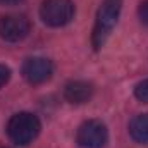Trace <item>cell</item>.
Here are the masks:
<instances>
[{
  "mask_svg": "<svg viewBox=\"0 0 148 148\" xmlns=\"http://www.w3.org/2000/svg\"><path fill=\"white\" fill-rule=\"evenodd\" d=\"M121 7H122V0H103L102 2L98 14H97L93 35H91V43H93L95 50L102 48L105 45L107 38L110 36L112 29L119 19Z\"/></svg>",
  "mask_w": 148,
  "mask_h": 148,
  "instance_id": "6da1fadb",
  "label": "cell"
},
{
  "mask_svg": "<svg viewBox=\"0 0 148 148\" xmlns=\"http://www.w3.org/2000/svg\"><path fill=\"white\" fill-rule=\"evenodd\" d=\"M40 121L36 115L29 114V112H21L10 117L9 124H7V134L9 138L21 147L29 145L40 133Z\"/></svg>",
  "mask_w": 148,
  "mask_h": 148,
  "instance_id": "7a4b0ae2",
  "label": "cell"
},
{
  "mask_svg": "<svg viewBox=\"0 0 148 148\" xmlns=\"http://www.w3.org/2000/svg\"><path fill=\"white\" fill-rule=\"evenodd\" d=\"M40 16L47 26H66L74 17V3L71 0H45L40 7Z\"/></svg>",
  "mask_w": 148,
  "mask_h": 148,
  "instance_id": "3957f363",
  "label": "cell"
},
{
  "mask_svg": "<svg viewBox=\"0 0 148 148\" xmlns=\"http://www.w3.org/2000/svg\"><path fill=\"white\" fill-rule=\"evenodd\" d=\"M76 140L77 145L83 148H102L109 140V133L102 121L91 119L79 126Z\"/></svg>",
  "mask_w": 148,
  "mask_h": 148,
  "instance_id": "277c9868",
  "label": "cell"
},
{
  "mask_svg": "<svg viewBox=\"0 0 148 148\" xmlns=\"http://www.w3.org/2000/svg\"><path fill=\"white\" fill-rule=\"evenodd\" d=\"M29 33V21L24 16H3L0 17V38L9 43L21 41Z\"/></svg>",
  "mask_w": 148,
  "mask_h": 148,
  "instance_id": "5b68a950",
  "label": "cell"
},
{
  "mask_svg": "<svg viewBox=\"0 0 148 148\" xmlns=\"http://www.w3.org/2000/svg\"><path fill=\"white\" fill-rule=\"evenodd\" d=\"M53 73V66L48 59L43 57H31L23 64V74L28 83L31 84H41L50 79Z\"/></svg>",
  "mask_w": 148,
  "mask_h": 148,
  "instance_id": "8992f818",
  "label": "cell"
},
{
  "mask_svg": "<svg viewBox=\"0 0 148 148\" xmlns=\"http://www.w3.org/2000/svg\"><path fill=\"white\" fill-rule=\"evenodd\" d=\"M64 97L67 102L71 103H86L91 97H93V86L86 81H71L66 84L64 90Z\"/></svg>",
  "mask_w": 148,
  "mask_h": 148,
  "instance_id": "52a82bcc",
  "label": "cell"
},
{
  "mask_svg": "<svg viewBox=\"0 0 148 148\" xmlns=\"http://www.w3.org/2000/svg\"><path fill=\"white\" fill-rule=\"evenodd\" d=\"M129 134L138 143H148V114H140L129 122Z\"/></svg>",
  "mask_w": 148,
  "mask_h": 148,
  "instance_id": "ba28073f",
  "label": "cell"
},
{
  "mask_svg": "<svg viewBox=\"0 0 148 148\" xmlns=\"http://www.w3.org/2000/svg\"><path fill=\"white\" fill-rule=\"evenodd\" d=\"M134 97H136L140 102L148 103V79L141 81V83L134 88Z\"/></svg>",
  "mask_w": 148,
  "mask_h": 148,
  "instance_id": "9c48e42d",
  "label": "cell"
},
{
  "mask_svg": "<svg viewBox=\"0 0 148 148\" xmlns=\"http://www.w3.org/2000/svg\"><path fill=\"white\" fill-rule=\"evenodd\" d=\"M138 14H140V19H141V23L148 26V0H145V2L140 5V9H138Z\"/></svg>",
  "mask_w": 148,
  "mask_h": 148,
  "instance_id": "30bf717a",
  "label": "cell"
},
{
  "mask_svg": "<svg viewBox=\"0 0 148 148\" xmlns=\"http://www.w3.org/2000/svg\"><path fill=\"white\" fill-rule=\"evenodd\" d=\"M9 77H10V69L0 64V88L9 81Z\"/></svg>",
  "mask_w": 148,
  "mask_h": 148,
  "instance_id": "8fae6325",
  "label": "cell"
},
{
  "mask_svg": "<svg viewBox=\"0 0 148 148\" xmlns=\"http://www.w3.org/2000/svg\"><path fill=\"white\" fill-rule=\"evenodd\" d=\"M19 0H0V3H3V5H10V3H17Z\"/></svg>",
  "mask_w": 148,
  "mask_h": 148,
  "instance_id": "7c38bea8",
  "label": "cell"
}]
</instances>
